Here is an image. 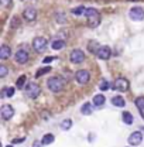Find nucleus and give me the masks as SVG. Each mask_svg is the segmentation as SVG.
Returning <instances> with one entry per match:
<instances>
[{"label": "nucleus", "instance_id": "f257e3e1", "mask_svg": "<svg viewBox=\"0 0 144 147\" xmlns=\"http://www.w3.org/2000/svg\"><path fill=\"white\" fill-rule=\"evenodd\" d=\"M48 89L51 92H61L64 89V81L59 76H52L48 79Z\"/></svg>", "mask_w": 144, "mask_h": 147}, {"label": "nucleus", "instance_id": "f03ea898", "mask_svg": "<svg viewBox=\"0 0 144 147\" xmlns=\"http://www.w3.org/2000/svg\"><path fill=\"white\" fill-rule=\"evenodd\" d=\"M40 92H41V88H40V85L36 84V82H30V84L26 86V95H27L28 98H31V99L38 98Z\"/></svg>", "mask_w": 144, "mask_h": 147}, {"label": "nucleus", "instance_id": "7ed1b4c3", "mask_svg": "<svg viewBox=\"0 0 144 147\" xmlns=\"http://www.w3.org/2000/svg\"><path fill=\"white\" fill-rule=\"evenodd\" d=\"M47 44H48V41L44 37H36L33 40V48L36 50L37 53H42L47 48Z\"/></svg>", "mask_w": 144, "mask_h": 147}, {"label": "nucleus", "instance_id": "20e7f679", "mask_svg": "<svg viewBox=\"0 0 144 147\" xmlns=\"http://www.w3.org/2000/svg\"><path fill=\"white\" fill-rule=\"evenodd\" d=\"M129 16L134 21H141L144 18V10L141 7H131L129 11Z\"/></svg>", "mask_w": 144, "mask_h": 147}, {"label": "nucleus", "instance_id": "39448f33", "mask_svg": "<svg viewBox=\"0 0 144 147\" xmlns=\"http://www.w3.org/2000/svg\"><path fill=\"white\" fill-rule=\"evenodd\" d=\"M89 78H90V74L88 72L86 69H79L78 72L75 74V79H76V82H78V84H81V85L88 84Z\"/></svg>", "mask_w": 144, "mask_h": 147}, {"label": "nucleus", "instance_id": "423d86ee", "mask_svg": "<svg viewBox=\"0 0 144 147\" xmlns=\"http://www.w3.org/2000/svg\"><path fill=\"white\" fill-rule=\"evenodd\" d=\"M69 58H71L72 64H81V62L85 61V54H83L82 50H73L69 55Z\"/></svg>", "mask_w": 144, "mask_h": 147}, {"label": "nucleus", "instance_id": "0eeeda50", "mask_svg": "<svg viewBox=\"0 0 144 147\" xmlns=\"http://www.w3.org/2000/svg\"><path fill=\"white\" fill-rule=\"evenodd\" d=\"M129 86H130V85H129V81H127L126 78H117V79L114 81V84H113V88L120 92L127 91Z\"/></svg>", "mask_w": 144, "mask_h": 147}, {"label": "nucleus", "instance_id": "6e6552de", "mask_svg": "<svg viewBox=\"0 0 144 147\" xmlns=\"http://www.w3.org/2000/svg\"><path fill=\"white\" fill-rule=\"evenodd\" d=\"M0 115H1V117H3L4 120H9V119L13 117L14 109L11 108V105H3V106H1V110H0Z\"/></svg>", "mask_w": 144, "mask_h": 147}, {"label": "nucleus", "instance_id": "1a4fd4ad", "mask_svg": "<svg viewBox=\"0 0 144 147\" xmlns=\"http://www.w3.org/2000/svg\"><path fill=\"white\" fill-rule=\"evenodd\" d=\"M141 142H143V134H141V131H133V133L129 136V143H130L131 146H139Z\"/></svg>", "mask_w": 144, "mask_h": 147}, {"label": "nucleus", "instance_id": "9d476101", "mask_svg": "<svg viewBox=\"0 0 144 147\" xmlns=\"http://www.w3.org/2000/svg\"><path fill=\"white\" fill-rule=\"evenodd\" d=\"M14 59H16L17 64H26L28 61V53L26 50H18L14 55Z\"/></svg>", "mask_w": 144, "mask_h": 147}, {"label": "nucleus", "instance_id": "9b49d317", "mask_svg": "<svg viewBox=\"0 0 144 147\" xmlns=\"http://www.w3.org/2000/svg\"><path fill=\"white\" fill-rule=\"evenodd\" d=\"M23 17L26 18L27 21H34L37 18V10L34 7H27V9L23 11Z\"/></svg>", "mask_w": 144, "mask_h": 147}, {"label": "nucleus", "instance_id": "f8f14e48", "mask_svg": "<svg viewBox=\"0 0 144 147\" xmlns=\"http://www.w3.org/2000/svg\"><path fill=\"white\" fill-rule=\"evenodd\" d=\"M98 58L99 59H109L110 58V55H112V51H110V48L109 47H106V45H103V47H100L99 48V51H98Z\"/></svg>", "mask_w": 144, "mask_h": 147}, {"label": "nucleus", "instance_id": "ddd939ff", "mask_svg": "<svg viewBox=\"0 0 144 147\" xmlns=\"http://www.w3.org/2000/svg\"><path fill=\"white\" fill-rule=\"evenodd\" d=\"M106 102V98L102 95V93H99V95H95L93 96V100H92V103L96 106V108H100V106H103V103Z\"/></svg>", "mask_w": 144, "mask_h": 147}, {"label": "nucleus", "instance_id": "4468645a", "mask_svg": "<svg viewBox=\"0 0 144 147\" xmlns=\"http://www.w3.org/2000/svg\"><path fill=\"white\" fill-rule=\"evenodd\" d=\"M112 103H113L114 106H117V108H124L126 100H124L123 96H113V98H112Z\"/></svg>", "mask_w": 144, "mask_h": 147}, {"label": "nucleus", "instance_id": "2eb2a0df", "mask_svg": "<svg viewBox=\"0 0 144 147\" xmlns=\"http://www.w3.org/2000/svg\"><path fill=\"white\" fill-rule=\"evenodd\" d=\"M10 55H11V50H10L7 45H3L1 50H0V58H1V59H7Z\"/></svg>", "mask_w": 144, "mask_h": 147}, {"label": "nucleus", "instance_id": "dca6fc26", "mask_svg": "<svg viewBox=\"0 0 144 147\" xmlns=\"http://www.w3.org/2000/svg\"><path fill=\"white\" fill-rule=\"evenodd\" d=\"M100 47L102 45H99L98 41H89V44H88V50H89L90 53H93V54H98V51H99Z\"/></svg>", "mask_w": 144, "mask_h": 147}, {"label": "nucleus", "instance_id": "f3484780", "mask_svg": "<svg viewBox=\"0 0 144 147\" xmlns=\"http://www.w3.org/2000/svg\"><path fill=\"white\" fill-rule=\"evenodd\" d=\"M81 112H82V115H85V116L92 115V112H93V106H92L90 103H83V105H82V108H81Z\"/></svg>", "mask_w": 144, "mask_h": 147}, {"label": "nucleus", "instance_id": "a211bd4d", "mask_svg": "<svg viewBox=\"0 0 144 147\" xmlns=\"http://www.w3.org/2000/svg\"><path fill=\"white\" fill-rule=\"evenodd\" d=\"M88 23H89V27H92V28L98 27V26H99V23H100V17H99V14H98V16H93V17H89L88 18Z\"/></svg>", "mask_w": 144, "mask_h": 147}, {"label": "nucleus", "instance_id": "6ab92c4d", "mask_svg": "<svg viewBox=\"0 0 144 147\" xmlns=\"http://www.w3.org/2000/svg\"><path fill=\"white\" fill-rule=\"evenodd\" d=\"M51 47H52L54 50H62V48L65 47V41H64V40H55V41H52Z\"/></svg>", "mask_w": 144, "mask_h": 147}, {"label": "nucleus", "instance_id": "aec40b11", "mask_svg": "<svg viewBox=\"0 0 144 147\" xmlns=\"http://www.w3.org/2000/svg\"><path fill=\"white\" fill-rule=\"evenodd\" d=\"M52 142H54V134H51V133L45 134V136L42 137V140H41V143H42L44 146H47V144H51Z\"/></svg>", "mask_w": 144, "mask_h": 147}, {"label": "nucleus", "instance_id": "412c9836", "mask_svg": "<svg viewBox=\"0 0 144 147\" xmlns=\"http://www.w3.org/2000/svg\"><path fill=\"white\" fill-rule=\"evenodd\" d=\"M14 95V88H3V91H1V98H10V96H13Z\"/></svg>", "mask_w": 144, "mask_h": 147}, {"label": "nucleus", "instance_id": "4be33fe9", "mask_svg": "<svg viewBox=\"0 0 144 147\" xmlns=\"http://www.w3.org/2000/svg\"><path fill=\"white\" fill-rule=\"evenodd\" d=\"M122 117H123V122H124L126 125H131V123H133V115H131L130 112H124Z\"/></svg>", "mask_w": 144, "mask_h": 147}, {"label": "nucleus", "instance_id": "5701e85b", "mask_svg": "<svg viewBox=\"0 0 144 147\" xmlns=\"http://www.w3.org/2000/svg\"><path fill=\"white\" fill-rule=\"evenodd\" d=\"M85 11H86V9L83 6H79V7L72 9V14H75V16H82V14H85Z\"/></svg>", "mask_w": 144, "mask_h": 147}, {"label": "nucleus", "instance_id": "b1692460", "mask_svg": "<svg viewBox=\"0 0 144 147\" xmlns=\"http://www.w3.org/2000/svg\"><path fill=\"white\" fill-rule=\"evenodd\" d=\"M134 103H136V106H137L139 109L143 112L144 110V96H139V98H136V102H134Z\"/></svg>", "mask_w": 144, "mask_h": 147}, {"label": "nucleus", "instance_id": "393cba45", "mask_svg": "<svg viewBox=\"0 0 144 147\" xmlns=\"http://www.w3.org/2000/svg\"><path fill=\"white\" fill-rule=\"evenodd\" d=\"M71 126H72L71 119H65V120L61 123V129H62V130H68V129H71Z\"/></svg>", "mask_w": 144, "mask_h": 147}, {"label": "nucleus", "instance_id": "a878e982", "mask_svg": "<svg viewBox=\"0 0 144 147\" xmlns=\"http://www.w3.org/2000/svg\"><path fill=\"white\" fill-rule=\"evenodd\" d=\"M99 14V11L96 10V9H86V11H85V16L89 18V17H93V16H98Z\"/></svg>", "mask_w": 144, "mask_h": 147}, {"label": "nucleus", "instance_id": "bb28decb", "mask_svg": "<svg viewBox=\"0 0 144 147\" xmlns=\"http://www.w3.org/2000/svg\"><path fill=\"white\" fill-rule=\"evenodd\" d=\"M99 88H100V91H106V89L109 88L108 81H106V79H102V82L99 84Z\"/></svg>", "mask_w": 144, "mask_h": 147}, {"label": "nucleus", "instance_id": "cd10ccee", "mask_svg": "<svg viewBox=\"0 0 144 147\" xmlns=\"http://www.w3.org/2000/svg\"><path fill=\"white\" fill-rule=\"evenodd\" d=\"M24 84H26V76H24V75H21V76L17 79V86L18 88H23V86H24Z\"/></svg>", "mask_w": 144, "mask_h": 147}, {"label": "nucleus", "instance_id": "c85d7f7f", "mask_svg": "<svg viewBox=\"0 0 144 147\" xmlns=\"http://www.w3.org/2000/svg\"><path fill=\"white\" fill-rule=\"evenodd\" d=\"M51 71V68L50 67H45V68H41L38 72H37V76H41V75H44V74H47V72H50Z\"/></svg>", "mask_w": 144, "mask_h": 147}, {"label": "nucleus", "instance_id": "c756f323", "mask_svg": "<svg viewBox=\"0 0 144 147\" xmlns=\"http://www.w3.org/2000/svg\"><path fill=\"white\" fill-rule=\"evenodd\" d=\"M6 75H7V68H6L4 65H1V67H0V76L4 78Z\"/></svg>", "mask_w": 144, "mask_h": 147}, {"label": "nucleus", "instance_id": "7c9ffc66", "mask_svg": "<svg viewBox=\"0 0 144 147\" xmlns=\"http://www.w3.org/2000/svg\"><path fill=\"white\" fill-rule=\"evenodd\" d=\"M52 59H54V57H47V58H44L42 62H44V64H48V62H51Z\"/></svg>", "mask_w": 144, "mask_h": 147}, {"label": "nucleus", "instance_id": "2f4dec72", "mask_svg": "<svg viewBox=\"0 0 144 147\" xmlns=\"http://www.w3.org/2000/svg\"><path fill=\"white\" fill-rule=\"evenodd\" d=\"M0 1H1V4H3V6H9V4L11 3V0H0Z\"/></svg>", "mask_w": 144, "mask_h": 147}, {"label": "nucleus", "instance_id": "473e14b6", "mask_svg": "<svg viewBox=\"0 0 144 147\" xmlns=\"http://www.w3.org/2000/svg\"><path fill=\"white\" fill-rule=\"evenodd\" d=\"M11 26H13V27H17V26H18V20H17V17L13 18V23H11Z\"/></svg>", "mask_w": 144, "mask_h": 147}, {"label": "nucleus", "instance_id": "72a5a7b5", "mask_svg": "<svg viewBox=\"0 0 144 147\" xmlns=\"http://www.w3.org/2000/svg\"><path fill=\"white\" fill-rule=\"evenodd\" d=\"M24 140H26V137H23V139H16L14 143H21V142H24Z\"/></svg>", "mask_w": 144, "mask_h": 147}, {"label": "nucleus", "instance_id": "f704fd0d", "mask_svg": "<svg viewBox=\"0 0 144 147\" xmlns=\"http://www.w3.org/2000/svg\"><path fill=\"white\" fill-rule=\"evenodd\" d=\"M41 144H42V143H38V142H36V143L33 144V147H40V146H41Z\"/></svg>", "mask_w": 144, "mask_h": 147}, {"label": "nucleus", "instance_id": "c9c22d12", "mask_svg": "<svg viewBox=\"0 0 144 147\" xmlns=\"http://www.w3.org/2000/svg\"><path fill=\"white\" fill-rule=\"evenodd\" d=\"M129 1H136V0H129Z\"/></svg>", "mask_w": 144, "mask_h": 147}, {"label": "nucleus", "instance_id": "e433bc0d", "mask_svg": "<svg viewBox=\"0 0 144 147\" xmlns=\"http://www.w3.org/2000/svg\"><path fill=\"white\" fill-rule=\"evenodd\" d=\"M7 147H11V146H7Z\"/></svg>", "mask_w": 144, "mask_h": 147}]
</instances>
